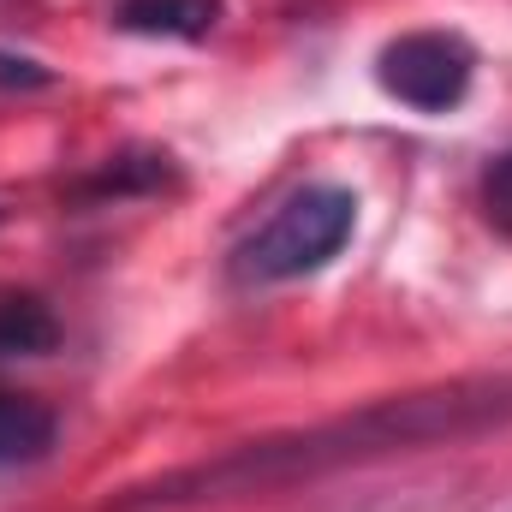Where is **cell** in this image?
<instances>
[{"label": "cell", "mask_w": 512, "mask_h": 512, "mask_svg": "<svg viewBox=\"0 0 512 512\" xmlns=\"http://www.w3.org/2000/svg\"><path fill=\"white\" fill-rule=\"evenodd\" d=\"M512 417V376H483V382H453L429 387V393H405V399H376L352 417L316 423L304 435H274V441H245L221 459L167 471L155 483H131L120 489L108 512H161V507H197V501H233L256 489H280V483H304L340 465H364L387 453H411L429 441H459L477 435L489 423Z\"/></svg>", "instance_id": "cell-1"}, {"label": "cell", "mask_w": 512, "mask_h": 512, "mask_svg": "<svg viewBox=\"0 0 512 512\" xmlns=\"http://www.w3.org/2000/svg\"><path fill=\"white\" fill-rule=\"evenodd\" d=\"M352 227H358V197L346 185H304L233 251V274L245 286L304 280L346 251Z\"/></svg>", "instance_id": "cell-2"}, {"label": "cell", "mask_w": 512, "mask_h": 512, "mask_svg": "<svg viewBox=\"0 0 512 512\" xmlns=\"http://www.w3.org/2000/svg\"><path fill=\"white\" fill-rule=\"evenodd\" d=\"M477 48L453 30H411L376 54V84L411 114H453L471 96Z\"/></svg>", "instance_id": "cell-3"}, {"label": "cell", "mask_w": 512, "mask_h": 512, "mask_svg": "<svg viewBox=\"0 0 512 512\" xmlns=\"http://www.w3.org/2000/svg\"><path fill=\"white\" fill-rule=\"evenodd\" d=\"M114 24L131 36H167V42H203L221 24V0H120Z\"/></svg>", "instance_id": "cell-4"}, {"label": "cell", "mask_w": 512, "mask_h": 512, "mask_svg": "<svg viewBox=\"0 0 512 512\" xmlns=\"http://www.w3.org/2000/svg\"><path fill=\"white\" fill-rule=\"evenodd\" d=\"M54 435H60V417L30 399V393H0V471H18V465H36L54 453Z\"/></svg>", "instance_id": "cell-5"}, {"label": "cell", "mask_w": 512, "mask_h": 512, "mask_svg": "<svg viewBox=\"0 0 512 512\" xmlns=\"http://www.w3.org/2000/svg\"><path fill=\"white\" fill-rule=\"evenodd\" d=\"M60 346V322L36 292H0V358H42Z\"/></svg>", "instance_id": "cell-6"}, {"label": "cell", "mask_w": 512, "mask_h": 512, "mask_svg": "<svg viewBox=\"0 0 512 512\" xmlns=\"http://www.w3.org/2000/svg\"><path fill=\"white\" fill-rule=\"evenodd\" d=\"M167 155H120L102 179H90V191L96 197H126V191H155V185H167Z\"/></svg>", "instance_id": "cell-7"}, {"label": "cell", "mask_w": 512, "mask_h": 512, "mask_svg": "<svg viewBox=\"0 0 512 512\" xmlns=\"http://www.w3.org/2000/svg\"><path fill=\"white\" fill-rule=\"evenodd\" d=\"M483 203H489V221L512 233V155H501L483 179Z\"/></svg>", "instance_id": "cell-8"}, {"label": "cell", "mask_w": 512, "mask_h": 512, "mask_svg": "<svg viewBox=\"0 0 512 512\" xmlns=\"http://www.w3.org/2000/svg\"><path fill=\"white\" fill-rule=\"evenodd\" d=\"M0 84H12V90H42V84H48V66H36V60H12V54H0Z\"/></svg>", "instance_id": "cell-9"}, {"label": "cell", "mask_w": 512, "mask_h": 512, "mask_svg": "<svg viewBox=\"0 0 512 512\" xmlns=\"http://www.w3.org/2000/svg\"><path fill=\"white\" fill-rule=\"evenodd\" d=\"M0 221H6V209H0Z\"/></svg>", "instance_id": "cell-10"}]
</instances>
